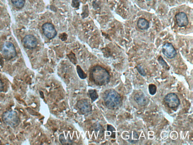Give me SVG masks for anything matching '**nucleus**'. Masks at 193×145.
Instances as JSON below:
<instances>
[{
	"mask_svg": "<svg viewBox=\"0 0 193 145\" xmlns=\"http://www.w3.org/2000/svg\"><path fill=\"white\" fill-rule=\"evenodd\" d=\"M90 76L94 82L99 86L106 85L110 82V76L109 72L99 65H96L92 68Z\"/></svg>",
	"mask_w": 193,
	"mask_h": 145,
	"instance_id": "1",
	"label": "nucleus"
},
{
	"mask_svg": "<svg viewBox=\"0 0 193 145\" xmlns=\"http://www.w3.org/2000/svg\"><path fill=\"white\" fill-rule=\"evenodd\" d=\"M103 99L107 107L112 110L120 107L122 104L121 96L113 90H106L104 93Z\"/></svg>",
	"mask_w": 193,
	"mask_h": 145,
	"instance_id": "2",
	"label": "nucleus"
},
{
	"mask_svg": "<svg viewBox=\"0 0 193 145\" xmlns=\"http://www.w3.org/2000/svg\"><path fill=\"white\" fill-rule=\"evenodd\" d=\"M4 123L11 127H15L19 125L20 120L15 111L8 110L4 112L2 116Z\"/></svg>",
	"mask_w": 193,
	"mask_h": 145,
	"instance_id": "3",
	"label": "nucleus"
},
{
	"mask_svg": "<svg viewBox=\"0 0 193 145\" xmlns=\"http://www.w3.org/2000/svg\"><path fill=\"white\" fill-rule=\"evenodd\" d=\"M2 52L4 58L10 60L16 56L17 53L14 45L10 42H6L3 45Z\"/></svg>",
	"mask_w": 193,
	"mask_h": 145,
	"instance_id": "4",
	"label": "nucleus"
},
{
	"mask_svg": "<svg viewBox=\"0 0 193 145\" xmlns=\"http://www.w3.org/2000/svg\"><path fill=\"white\" fill-rule=\"evenodd\" d=\"M164 102L169 108L174 109L179 106L180 100L176 94L173 93L168 94L164 99Z\"/></svg>",
	"mask_w": 193,
	"mask_h": 145,
	"instance_id": "5",
	"label": "nucleus"
},
{
	"mask_svg": "<svg viewBox=\"0 0 193 145\" xmlns=\"http://www.w3.org/2000/svg\"><path fill=\"white\" fill-rule=\"evenodd\" d=\"M42 29L44 35L49 39H53L57 35L55 27L50 23L47 22L43 24L42 26Z\"/></svg>",
	"mask_w": 193,
	"mask_h": 145,
	"instance_id": "6",
	"label": "nucleus"
},
{
	"mask_svg": "<svg viewBox=\"0 0 193 145\" xmlns=\"http://www.w3.org/2000/svg\"><path fill=\"white\" fill-rule=\"evenodd\" d=\"M77 107L83 114H87L92 112L91 105L87 99H82L78 101Z\"/></svg>",
	"mask_w": 193,
	"mask_h": 145,
	"instance_id": "7",
	"label": "nucleus"
},
{
	"mask_svg": "<svg viewBox=\"0 0 193 145\" xmlns=\"http://www.w3.org/2000/svg\"><path fill=\"white\" fill-rule=\"evenodd\" d=\"M163 54L169 59L174 58L177 55V52L172 44L166 43L162 47V49Z\"/></svg>",
	"mask_w": 193,
	"mask_h": 145,
	"instance_id": "8",
	"label": "nucleus"
},
{
	"mask_svg": "<svg viewBox=\"0 0 193 145\" xmlns=\"http://www.w3.org/2000/svg\"><path fill=\"white\" fill-rule=\"evenodd\" d=\"M23 41L24 46L28 49H33L37 45V40L35 36L32 35L26 36Z\"/></svg>",
	"mask_w": 193,
	"mask_h": 145,
	"instance_id": "9",
	"label": "nucleus"
},
{
	"mask_svg": "<svg viewBox=\"0 0 193 145\" xmlns=\"http://www.w3.org/2000/svg\"><path fill=\"white\" fill-rule=\"evenodd\" d=\"M175 19L177 25L180 27L187 26L189 24V21L186 14L185 13H178L175 15Z\"/></svg>",
	"mask_w": 193,
	"mask_h": 145,
	"instance_id": "10",
	"label": "nucleus"
},
{
	"mask_svg": "<svg viewBox=\"0 0 193 145\" xmlns=\"http://www.w3.org/2000/svg\"><path fill=\"white\" fill-rule=\"evenodd\" d=\"M134 99L137 104L141 106H146L147 103V99L144 93H142L136 94L134 96Z\"/></svg>",
	"mask_w": 193,
	"mask_h": 145,
	"instance_id": "11",
	"label": "nucleus"
},
{
	"mask_svg": "<svg viewBox=\"0 0 193 145\" xmlns=\"http://www.w3.org/2000/svg\"><path fill=\"white\" fill-rule=\"evenodd\" d=\"M138 27L141 30H146L150 27V23L148 21L143 18H140L137 22Z\"/></svg>",
	"mask_w": 193,
	"mask_h": 145,
	"instance_id": "12",
	"label": "nucleus"
},
{
	"mask_svg": "<svg viewBox=\"0 0 193 145\" xmlns=\"http://www.w3.org/2000/svg\"><path fill=\"white\" fill-rule=\"evenodd\" d=\"M139 139V136L136 132L132 131L130 133V138L128 141L131 143H137Z\"/></svg>",
	"mask_w": 193,
	"mask_h": 145,
	"instance_id": "13",
	"label": "nucleus"
},
{
	"mask_svg": "<svg viewBox=\"0 0 193 145\" xmlns=\"http://www.w3.org/2000/svg\"><path fill=\"white\" fill-rule=\"evenodd\" d=\"M11 1L13 5L17 8H22L25 5L24 0H11Z\"/></svg>",
	"mask_w": 193,
	"mask_h": 145,
	"instance_id": "14",
	"label": "nucleus"
},
{
	"mask_svg": "<svg viewBox=\"0 0 193 145\" xmlns=\"http://www.w3.org/2000/svg\"><path fill=\"white\" fill-rule=\"evenodd\" d=\"M77 71L78 74L80 78L82 79H85L87 77V75L85 73V72H83L81 68L79 65H78L77 67Z\"/></svg>",
	"mask_w": 193,
	"mask_h": 145,
	"instance_id": "15",
	"label": "nucleus"
},
{
	"mask_svg": "<svg viewBox=\"0 0 193 145\" xmlns=\"http://www.w3.org/2000/svg\"><path fill=\"white\" fill-rule=\"evenodd\" d=\"M89 96L93 101H96L98 98V95L94 90H91L89 91Z\"/></svg>",
	"mask_w": 193,
	"mask_h": 145,
	"instance_id": "16",
	"label": "nucleus"
},
{
	"mask_svg": "<svg viewBox=\"0 0 193 145\" xmlns=\"http://www.w3.org/2000/svg\"><path fill=\"white\" fill-rule=\"evenodd\" d=\"M149 92L150 94L154 95L156 93L157 90V87L153 84H150L148 87Z\"/></svg>",
	"mask_w": 193,
	"mask_h": 145,
	"instance_id": "17",
	"label": "nucleus"
},
{
	"mask_svg": "<svg viewBox=\"0 0 193 145\" xmlns=\"http://www.w3.org/2000/svg\"><path fill=\"white\" fill-rule=\"evenodd\" d=\"M107 130L111 132V137L113 138H115L116 137V130L111 125H108L107 127Z\"/></svg>",
	"mask_w": 193,
	"mask_h": 145,
	"instance_id": "18",
	"label": "nucleus"
},
{
	"mask_svg": "<svg viewBox=\"0 0 193 145\" xmlns=\"http://www.w3.org/2000/svg\"><path fill=\"white\" fill-rule=\"evenodd\" d=\"M158 60L159 62V63L162 65V66L166 68V69H167V68L169 67L167 63H166L165 61H164V59H163V58H162L161 56H160L159 57Z\"/></svg>",
	"mask_w": 193,
	"mask_h": 145,
	"instance_id": "19",
	"label": "nucleus"
},
{
	"mask_svg": "<svg viewBox=\"0 0 193 145\" xmlns=\"http://www.w3.org/2000/svg\"><path fill=\"white\" fill-rule=\"evenodd\" d=\"M136 68H137V70L138 71L139 73L141 76H146V74L145 71L144 69H143L141 66H140V65H138V66Z\"/></svg>",
	"mask_w": 193,
	"mask_h": 145,
	"instance_id": "20",
	"label": "nucleus"
},
{
	"mask_svg": "<svg viewBox=\"0 0 193 145\" xmlns=\"http://www.w3.org/2000/svg\"><path fill=\"white\" fill-rule=\"evenodd\" d=\"M3 84L2 81L0 79V92H2L3 90Z\"/></svg>",
	"mask_w": 193,
	"mask_h": 145,
	"instance_id": "21",
	"label": "nucleus"
},
{
	"mask_svg": "<svg viewBox=\"0 0 193 145\" xmlns=\"http://www.w3.org/2000/svg\"><path fill=\"white\" fill-rule=\"evenodd\" d=\"M147 1H151V0H147Z\"/></svg>",
	"mask_w": 193,
	"mask_h": 145,
	"instance_id": "22",
	"label": "nucleus"
}]
</instances>
